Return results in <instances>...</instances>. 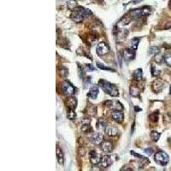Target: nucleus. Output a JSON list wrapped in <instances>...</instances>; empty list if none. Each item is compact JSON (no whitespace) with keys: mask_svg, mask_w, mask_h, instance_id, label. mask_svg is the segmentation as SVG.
<instances>
[{"mask_svg":"<svg viewBox=\"0 0 171 171\" xmlns=\"http://www.w3.org/2000/svg\"><path fill=\"white\" fill-rule=\"evenodd\" d=\"M90 15H92V12L90 11V10L86 9V8L81 7V6H77L72 11L70 17L75 22L80 23L83 21V19L85 18L86 16H88Z\"/></svg>","mask_w":171,"mask_h":171,"instance_id":"f257e3e1","label":"nucleus"},{"mask_svg":"<svg viewBox=\"0 0 171 171\" xmlns=\"http://www.w3.org/2000/svg\"><path fill=\"white\" fill-rule=\"evenodd\" d=\"M99 86L102 88V90L109 95L112 96V97H116L119 95L117 87L109 81H105V80H100L99 81Z\"/></svg>","mask_w":171,"mask_h":171,"instance_id":"f03ea898","label":"nucleus"},{"mask_svg":"<svg viewBox=\"0 0 171 171\" xmlns=\"http://www.w3.org/2000/svg\"><path fill=\"white\" fill-rule=\"evenodd\" d=\"M151 14V9L148 7H145V8H140V9H136L129 12V15L134 18H140V17H144V16H147Z\"/></svg>","mask_w":171,"mask_h":171,"instance_id":"7ed1b4c3","label":"nucleus"},{"mask_svg":"<svg viewBox=\"0 0 171 171\" xmlns=\"http://www.w3.org/2000/svg\"><path fill=\"white\" fill-rule=\"evenodd\" d=\"M154 159L156 163H157L158 164H160L162 166H164L166 165L167 163L169 161V157L168 156L166 152H163V151H159L157 152L155 156H154Z\"/></svg>","mask_w":171,"mask_h":171,"instance_id":"20e7f679","label":"nucleus"},{"mask_svg":"<svg viewBox=\"0 0 171 171\" xmlns=\"http://www.w3.org/2000/svg\"><path fill=\"white\" fill-rule=\"evenodd\" d=\"M62 90L64 94H66L67 96H73L75 92V89L73 86L70 82H69L68 81H64L62 84Z\"/></svg>","mask_w":171,"mask_h":171,"instance_id":"39448f33","label":"nucleus"},{"mask_svg":"<svg viewBox=\"0 0 171 171\" xmlns=\"http://www.w3.org/2000/svg\"><path fill=\"white\" fill-rule=\"evenodd\" d=\"M96 52L98 53V55H99V56H105V55H106L107 53H109V45H108L106 43H104V42L99 43V44L97 45Z\"/></svg>","mask_w":171,"mask_h":171,"instance_id":"423d86ee","label":"nucleus"},{"mask_svg":"<svg viewBox=\"0 0 171 171\" xmlns=\"http://www.w3.org/2000/svg\"><path fill=\"white\" fill-rule=\"evenodd\" d=\"M135 50L133 48H126L122 52V57L125 61H132L135 57Z\"/></svg>","mask_w":171,"mask_h":171,"instance_id":"0eeeda50","label":"nucleus"},{"mask_svg":"<svg viewBox=\"0 0 171 171\" xmlns=\"http://www.w3.org/2000/svg\"><path fill=\"white\" fill-rule=\"evenodd\" d=\"M105 106L109 107V109H117V110H122L123 109V106L119 102V101H116V100H108L105 103Z\"/></svg>","mask_w":171,"mask_h":171,"instance_id":"6e6552de","label":"nucleus"},{"mask_svg":"<svg viewBox=\"0 0 171 171\" xmlns=\"http://www.w3.org/2000/svg\"><path fill=\"white\" fill-rule=\"evenodd\" d=\"M65 105L68 107V109H75L77 107V99L75 97L69 96V98L65 100Z\"/></svg>","mask_w":171,"mask_h":171,"instance_id":"1a4fd4ad","label":"nucleus"},{"mask_svg":"<svg viewBox=\"0 0 171 171\" xmlns=\"http://www.w3.org/2000/svg\"><path fill=\"white\" fill-rule=\"evenodd\" d=\"M112 159L111 157L108 156V155H105L104 157L101 158V160L99 162V165L101 168H104V169H106L109 167L111 164H112Z\"/></svg>","mask_w":171,"mask_h":171,"instance_id":"9d476101","label":"nucleus"},{"mask_svg":"<svg viewBox=\"0 0 171 171\" xmlns=\"http://www.w3.org/2000/svg\"><path fill=\"white\" fill-rule=\"evenodd\" d=\"M91 139H92V142L93 143L94 145L99 146L104 141V135L101 133H93L91 137Z\"/></svg>","mask_w":171,"mask_h":171,"instance_id":"9b49d317","label":"nucleus"},{"mask_svg":"<svg viewBox=\"0 0 171 171\" xmlns=\"http://www.w3.org/2000/svg\"><path fill=\"white\" fill-rule=\"evenodd\" d=\"M111 117L117 123H121L123 121V113L122 112V110L115 109L114 111L112 112V114H111Z\"/></svg>","mask_w":171,"mask_h":171,"instance_id":"f8f14e48","label":"nucleus"},{"mask_svg":"<svg viewBox=\"0 0 171 171\" xmlns=\"http://www.w3.org/2000/svg\"><path fill=\"white\" fill-rule=\"evenodd\" d=\"M101 149L105 152L109 153V152H112V150H113V145L109 140H105L101 144Z\"/></svg>","mask_w":171,"mask_h":171,"instance_id":"ddd939ff","label":"nucleus"},{"mask_svg":"<svg viewBox=\"0 0 171 171\" xmlns=\"http://www.w3.org/2000/svg\"><path fill=\"white\" fill-rule=\"evenodd\" d=\"M105 133L109 136H116L118 133V129L116 126L109 125V126H106V128H105Z\"/></svg>","mask_w":171,"mask_h":171,"instance_id":"4468645a","label":"nucleus"},{"mask_svg":"<svg viewBox=\"0 0 171 171\" xmlns=\"http://www.w3.org/2000/svg\"><path fill=\"white\" fill-rule=\"evenodd\" d=\"M98 94H99V87L98 86H92L89 90V92L87 93V96L92 99H95L98 97Z\"/></svg>","mask_w":171,"mask_h":171,"instance_id":"2eb2a0df","label":"nucleus"},{"mask_svg":"<svg viewBox=\"0 0 171 171\" xmlns=\"http://www.w3.org/2000/svg\"><path fill=\"white\" fill-rule=\"evenodd\" d=\"M100 160H101V158H100V156L98 153H96L95 152H91L90 161L92 164H98V163H99Z\"/></svg>","mask_w":171,"mask_h":171,"instance_id":"dca6fc26","label":"nucleus"},{"mask_svg":"<svg viewBox=\"0 0 171 171\" xmlns=\"http://www.w3.org/2000/svg\"><path fill=\"white\" fill-rule=\"evenodd\" d=\"M163 87V83L160 81H154V83H153V85H152V89L154 90L155 92H157H157H161Z\"/></svg>","mask_w":171,"mask_h":171,"instance_id":"f3484780","label":"nucleus"},{"mask_svg":"<svg viewBox=\"0 0 171 171\" xmlns=\"http://www.w3.org/2000/svg\"><path fill=\"white\" fill-rule=\"evenodd\" d=\"M57 160H58V163L60 164H63V161H64V158H63V152L60 149V147L57 146Z\"/></svg>","mask_w":171,"mask_h":171,"instance_id":"a211bd4d","label":"nucleus"},{"mask_svg":"<svg viewBox=\"0 0 171 171\" xmlns=\"http://www.w3.org/2000/svg\"><path fill=\"white\" fill-rule=\"evenodd\" d=\"M130 94L133 97H139L140 94V92L139 90V88L136 86H132L130 87Z\"/></svg>","mask_w":171,"mask_h":171,"instance_id":"6ab92c4d","label":"nucleus"},{"mask_svg":"<svg viewBox=\"0 0 171 171\" xmlns=\"http://www.w3.org/2000/svg\"><path fill=\"white\" fill-rule=\"evenodd\" d=\"M142 75H143L142 69H136L135 71L133 72V79L139 81V80H141V79H142Z\"/></svg>","mask_w":171,"mask_h":171,"instance_id":"aec40b11","label":"nucleus"},{"mask_svg":"<svg viewBox=\"0 0 171 171\" xmlns=\"http://www.w3.org/2000/svg\"><path fill=\"white\" fill-rule=\"evenodd\" d=\"M163 61L166 63L168 66H171V52H167L163 56Z\"/></svg>","mask_w":171,"mask_h":171,"instance_id":"412c9836","label":"nucleus"},{"mask_svg":"<svg viewBox=\"0 0 171 171\" xmlns=\"http://www.w3.org/2000/svg\"><path fill=\"white\" fill-rule=\"evenodd\" d=\"M96 127L98 129H100V130H105V128H106V124H105V121H103V119H99L98 121V122L96 124Z\"/></svg>","mask_w":171,"mask_h":171,"instance_id":"4be33fe9","label":"nucleus"},{"mask_svg":"<svg viewBox=\"0 0 171 171\" xmlns=\"http://www.w3.org/2000/svg\"><path fill=\"white\" fill-rule=\"evenodd\" d=\"M67 116H68V118L69 119V120L74 121V120L76 118V114H75V109H69V110H68V114H67Z\"/></svg>","mask_w":171,"mask_h":171,"instance_id":"5701e85b","label":"nucleus"},{"mask_svg":"<svg viewBox=\"0 0 171 171\" xmlns=\"http://www.w3.org/2000/svg\"><path fill=\"white\" fill-rule=\"evenodd\" d=\"M149 54L150 55H157L160 53V49L157 46H152L149 49Z\"/></svg>","mask_w":171,"mask_h":171,"instance_id":"b1692460","label":"nucleus"},{"mask_svg":"<svg viewBox=\"0 0 171 171\" xmlns=\"http://www.w3.org/2000/svg\"><path fill=\"white\" fill-rule=\"evenodd\" d=\"M160 136H161V134L156 132V131H152L151 133V138L153 141H157L160 139Z\"/></svg>","mask_w":171,"mask_h":171,"instance_id":"393cba45","label":"nucleus"},{"mask_svg":"<svg viewBox=\"0 0 171 171\" xmlns=\"http://www.w3.org/2000/svg\"><path fill=\"white\" fill-rule=\"evenodd\" d=\"M139 42V39H137V38H134L133 39H131V48H133V50H136L137 47H138V44Z\"/></svg>","mask_w":171,"mask_h":171,"instance_id":"a878e982","label":"nucleus"},{"mask_svg":"<svg viewBox=\"0 0 171 171\" xmlns=\"http://www.w3.org/2000/svg\"><path fill=\"white\" fill-rule=\"evenodd\" d=\"M60 75L63 78H66L67 76L69 75V69L65 67H61L60 68Z\"/></svg>","mask_w":171,"mask_h":171,"instance_id":"bb28decb","label":"nucleus"},{"mask_svg":"<svg viewBox=\"0 0 171 171\" xmlns=\"http://www.w3.org/2000/svg\"><path fill=\"white\" fill-rule=\"evenodd\" d=\"M81 130H82L84 133H89V132H92V129L91 128L89 123L83 124V126H82V128H81Z\"/></svg>","mask_w":171,"mask_h":171,"instance_id":"cd10ccee","label":"nucleus"},{"mask_svg":"<svg viewBox=\"0 0 171 171\" xmlns=\"http://www.w3.org/2000/svg\"><path fill=\"white\" fill-rule=\"evenodd\" d=\"M68 7L70 9V10H74L75 8L77 7V3H76L75 0H69V3H68Z\"/></svg>","mask_w":171,"mask_h":171,"instance_id":"c85d7f7f","label":"nucleus"},{"mask_svg":"<svg viewBox=\"0 0 171 171\" xmlns=\"http://www.w3.org/2000/svg\"><path fill=\"white\" fill-rule=\"evenodd\" d=\"M97 66L99 67L100 69H104V70H109V71H112V72L115 71L114 69H110V68H107V67H105L104 64H102V63H100V62H97Z\"/></svg>","mask_w":171,"mask_h":171,"instance_id":"c756f323","label":"nucleus"},{"mask_svg":"<svg viewBox=\"0 0 171 171\" xmlns=\"http://www.w3.org/2000/svg\"><path fill=\"white\" fill-rule=\"evenodd\" d=\"M157 119H158V112H153L151 116H150V120L152 122H157Z\"/></svg>","mask_w":171,"mask_h":171,"instance_id":"7c9ffc66","label":"nucleus"},{"mask_svg":"<svg viewBox=\"0 0 171 171\" xmlns=\"http://www.w3.org/2000/svg\"><path fill=\"white\" fill-rule=\"evenodd\" d=\"M78 75H79V77L81 78V79L85 76V72H84L83 69L80 65L78 66Z\"/></svg>","mask_w":171,"mask_h":171,"instance_id":"2f4dec72","label":"nucleus"},{"mask_svg":"<svg viewBox=\"0 0 171 171\" xmlns=\"http://www.w3.org/2000/svg\"><path fill=\"white\" fill-rule=\"evenodd\" d=\"M144 152H146L147 155H152V153H153V150H152L151 147H149V148H146V149H145Z\"/></svg>","mask_w":171,"mask_h":171,"instance_id":"473e14b6","label":"nucleus"},{"mask_svg":"<svg viewBox=\"0 0 171 171\" xmlns=\"http://www.w3.org/2000/svg\"><path fill=\"white\" fill-rule=\"evenodd\" d=\"M86 67H87L89 69H91V70H94V69H95V68L92 66V64H86Z\"/></svg>","mask_w":171,"mask_h":171,"instance_id":"72a5a7b5","label":"nucleus"},{"mask_svg":"<svg viewBox=\"0 0 171 171\" xmlns=\"http://www.w3.org/2000/svg\"><path fill=\"white\" fill-rule=\"evenodd\" d=\"M134 109H135L136 111H140V110H141V109H139V108H138V107H135Z\"/></svg>","mask_w":171,"mask_h":171,"instance_id":"f704fd0d","label":"nucleus"},{"mask_svg":"<svg viewBox=\"0 0 171 171\" xmlns=\"http://www.w3.org/2000/svg\"><path fill=\"white\" fill-rule=\"evenodd\" d=\"M169 93L171 94V86H170V88H169Z\"/></svg>","mask_w":171,"mask_h":171,"instance_id":"c9c22d12","label":"nucleus"},{"mask_svg":"<svg viewBox=\"0 0 171 171\" xmlns=\"http://www.w3.org/2000/svg\"><path fill=\"white\" fill-rule=\"evenodd\" d=\"M96 1H99V0H96Z\"/></svg>","mask_w":171,"mask_h":171,"instance_id":"e433bc0d","label":"nucleus"}]
</instances>
